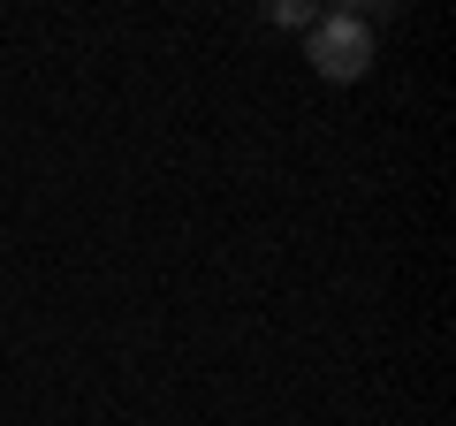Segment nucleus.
Listing matches in <instances>:
<instances>
[{"label": "nucleus", "instance_id": "obj_3", "mask_svg": "<svg viewBox=\"0 0 456 426\" xmlns=\"http://www.w3.org/2000/svg\"><path fill=\"white\" fill-rule=\"evenodd\" d=\"M373 0H327V16H365Z\"/></svg>", "mask_w": 456, "mask_h": 426}, {"label": "nucleus", "instance_id": "obj_2", "mask_svg": "<svg viewBox=\"0 0 456 426\" xmlns=\"http://www.w3.org/2000/svg\"><path fill=\"white\" fill-rule=\"evenodd\" d=\"M259 16L274 23V31H312L327 8H320V0H259Z\"/></svg>", "mask_w": 456, "mask_h": 426}, {"label": "nucleus", "instance_id": "obj_1", "mask_svg": "<svg viewBox=\"0 0 456 426\" xmlns=\"http://www.w3.org/2000/svg\"><path fill=\"white\" fill-rule=\"evenodd\" d=\"M305 61L320 69L327 84H358L373 69V23L365 16H320L305 31Z\"/></svg>", "mask_w": 456, "mask_h": 426}]
</instances>
